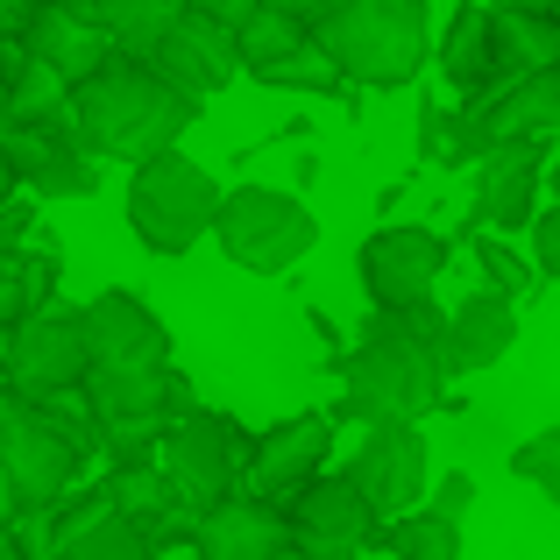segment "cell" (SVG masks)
<instances>
[{
    "label": "cell",
    "mask_w": 560,
    "mask_h": 560,
    "mask_svg": "<svg viewBox=\"0 0 560 560\" xmlns=\"http://www.w3.org/2000/svg\"><path fill=\"white\" fill-rule=\"evenodd\" d=\"M206 100L178 93L150 57L114 50L93 79L71 85V136L100 156V164H142V156L178 150V136L199 121Z\"/></svg>",
    "instance_id": "cell-1"
},
{
    "label": "cell",
    "mask_w": 560,
    "mask_h": 560,
    "mask_svg": "<svg viewBox=\"0 0 560 560\" xmlns=\"http://www.w3.org/2000/svg\"><path fill=\"white\" fill-rule=\"evenodd\" d=\"M447 362L405 327V313H376L362 319L355 355L341 362V419L383 425V419H425V411L447 405Z\"/></svg>",
    "instance_id": "cell-2"
},
{
    "label": "cell",
    "mask_w": 560,
    "mask_h": 560,
    "mask_svg": "<svg viewBox=\"0 0 560 560\" xmlns=\"http://www.w3.org/2000/svg\"><path fill=\"white\" fill-rule=\"evenodd\" d=\"M313 36L362 93H405L433 65V8L425 0H334Z\"/></svg>",
    "instance_id": "cell-3"
},
{
    "label": "cell",
    "mask_w": 560,
    "mask_h": 560,
    "mask_svg": "<svg viewBox=\"0 0 560 560\" xmlns=\"http://www.w3.org/2000/svg\"><path fill=\"white\" fill-rule=\"evenodd\" d=\"M220 178L185 150H164V156H142L128 171V234H136L150 256H171L178 262L199 234H213L220 220Z\"/></svg>",
    "instance_id": "cell-4"
},
{
    "label": "cell",
    "mask_w": 560,
    "mask_h": 560,
    "mask_svg": "<svg viewBox=\"0 0 560 560\" xmlns=\"http://www.w3.org/2000/svg\"><path fill=\"white\" fill-rule=\"evenodd\" d=\"M213 242L234 270L248 277H284L299 270L305 256L319 248V220L299 191H277V185H234L220 199V220H213Z\"/></svg>",
    "instance_id": "cell-5"
},
{
    "label": "cell",
    "mask_w": 560,
    "mask_h": 560,
    "mask_svg": "<svg viewBox=\"0 0 560 560\" xmlns=\"http://www.w3.org/2000/svg\"><path fill=\"white\" fill-rule=\"evenodd\" d=\"M0 362H8V383L36 405L50 397H71L85 376H93V348H85V313L79 305H36L22 327L0 341Z\"/></svg>",
    "instance_id": "cell-6"
},
{
    "label": "cell",
    "mask_w": 560,
    "mask_h": 560,
    "mask_svg": "<svg viewBox=\"0 0 560 560\" xmlns=\"http://www.w3.org/2000/svg\"><path fill=\"white\" fill-rule=\"evenodd\" d=\"M0 468L14 476V490H22L28 511L57 504V497L71 490V476H79V447H71V433L57 425V411H43L36 397H0Z\"/></svg>",
    "instance_id": "cell-7"
},
{
    "label": "cell",
    "mask_w": 560,
    "mask_h": 560,
    "mask_svg": "<svg viewBox=\"0 0 560 560\" xmlns=\"http://www.w3.org/2000/svg\"><path fill=\"white\" fill-rule=\"evenodd\" d=\"M248 454L256 447H242V425L220 419V411H185V419H171L164 440H156V468H164L171 490H178L185 504H199V511L234 490V476L248 468Z\"/></svg>",
    "instance_id": "cell-8"
},
{
    "label": "cell",
    "mask_w": 560,
    "mask_h": 560,
    "mask_svg": "<svg viewBox=\"0 0 560 560\" xmlns=\"http://www.w3.org/2000/svg\"><path fill=\"white\" fill-rule=\"evenodd\" d=\"M447 262H454V242L440 228H425V220H383L370 242H362L355 270H362L370 305L397 313V305L433 299V284H440V270H447Z\"/></svg>",
    "instance_id": "cell-9"
},
{
    "label": "cell",
    "mask_w": 560,
    "mask_h": 560,
    "mask_svg": "<svg viewBox=\"0 0 560 560\" xmlns=\"http://www.w3.org/2000/svg\"><path fill=\"white\" fill-rule=\"evenodd\" d=\"M348 482L376 504V518L419 511L433 497V454H425L419 419H383L362 425V447L348 454Z\"/></svg>",
    "instance_id": "cell-10"
},
{
    "label": "cell",
    "mask_w": 560,
    "mask_h": 560,
    "mask_svg": "<svg viewBox=\"0 0 560 560\" xmlns=\"http://www.w3.org/2000/svg\"><path fill=\"white\" fill-rule=\"evenodd\" d=\"M284 518H291V539H299L313 560H355V553H370L376 547V525H383L376 504L348 476H313L284 504Z\"/></svg>",
    "instance_id": "cell-11"
},
{
    "label": "cell",
    "mask_w": 560,
    "mask_h": 560,
    "mask_svg": "<svg viewBox=\"0 0 560 560\" xmlns=\"http://www.w3.org/2000/svg\"><path fill=\"white\" fill-rule=\"evenodd\" d=\"M547 171H553V150L547 136H525V142H504L476 164V228H533L539 220V191H547Z\"/></svg>",
    "instance_id": "cell-12"
},
{
    "label": "cell",
    "mask_w": 560,
    "mask_h": 560,
    "mask_svg": "<svg viewBox=\"0 0 560 560\" xmlns=\"http://www.w3.org/2000/svg\"><path fill=\"white\" fill-rule=\"evenodd\" d=\"M150 65L164 71L178 93L191 100H213V93H228L234 79H242V43H234V22H213V14H199L191 8L178 28H171L164 43L150 50Z\"/></svg>",
    "instance_id": "cell-13"
},
{
    "label": "cell",
    "mask_w": 560,
    "mask_h": 560,
    "mask_svg": "<svg viewBox=\"0 0 560 560\" xmlns=\"http://www.w3.org/2000/svg\"><path fill=\"white\" fill-rule=\"evenodd\" d=\"M85 313V348H93V370H142V362H171V327L136 299V291H100L79 305Z\"/></svg>",
    "instance_id": "cell-14"
},
{
    "label": "cell",
    "mask_w": 560,
    "mask_h": 560,
    "mask_svg": "<svg viewBox=\"0 0 560 560\" xmlns=\"http://www.w3.org/2000/svg\"><path fill=\"white\" fill-rule=\"evenodd\" d=\"M327 447H334V419H327V411H299V419L270 425V433L256 440V454H248V482H256V497L291 504L313 476H327Z\"/></svg>",
    "instance_id": "cell-15"
},
{
    "label": "cell",
    "mask_w": 560,
    "mask_h": 560,
    "mask_svg": "<svg viewBox=\"0 0 560 560\" xmlns=\"http://www.w3.org/2000/svg\"><path fill=\"white\" fill-rule=\"evenodd\" d=\"M291 547V518L270 497H220L191 525V553L199 560H270Z\"/></svg>",
    "instance_id": "cell-16"
},
{
    "label": "cell",
    "mask_w": 560,
    "mask_h": 560,
    "mask_svg": "<svg viewBox=\"0 0 560 560\" xmlns=\"http://www.w3.org/2000/svg\"><path fill=\"white\" fill-rule=\"evenodd\" d=\"M22 50L43 57V65H57L79 85L114 57V36L100 28V0H57V8H36L22 22Z\"/></svg>",
    "instance_id": "cell-17"
},
{
    "label": "cell",
    "mask_w": 560,
    "mask_h": 560,
    "mask_svg": "<svg viewBox=\"0 0 560 560\" xmlns=\"http://www.w3.org/2000/svg\"><path fill=\"white\" fill-rule=\"evenodd\" d=\"M433 57H440V79L454 85V100L497 93V85H504V71H497V8H482V0H454V22L440 28Z\"/></svg>",
    "instance_id": "cell-18"
},
{
    "label": "cell",
    "mask_w": 560,
    "mask_h": 560,
    "mask_svg": "<svg viewBox=\"0 0 560 560\" xmlns=\"http://www.w3.org/2000/svg\"><path fill=\"white\" fill-rule=\"evenodd\" d=\"M482 128H490V150L504 142H525V136H553L560 128V71H533V79H511L497 93L476 100Z\"/></svg>",
    "instance_id": "cell-19"
},
{
    "label": "cell",
    "mask_w": 560,
    "mask_h": 560,
    "mask_svg": "<svg viewBox=\"0 0 560 560\" xmlns=\"http://www.w3.org/2000/svg\"><path fill=\"white\" fill-rule=\"evenodd\" d=\"M518 348V299H504V291H468L462 305H454V370L476 376V370H497V362Z\"/></svg>",
    "instance_id": "cell-20"
},
{
    "label": "cell",
    "mask_w": 560,
    "mask_h": 560,
    "mask_svg": "<svg viewBox=\"0 0 560 560\" xmlns=\"http://www.w3.org/2000/svg\"><path fill=\"white\" fill-rule=\"evenodd\" d=\"M22 121H71V79L28 50L8 65V85H0V128Z\"/></svg>",
    "instance_id": "cell-21"
},
{
    "label": "cell",
    "mask_w": 560,
    "mask_h": 560,
    "mask_svg": "<svg viewBox=\"0 0 560 560\" xmlns=\"http://www.w3.org/2000/svg\"><path fill=\"white\" fill-rule=\"evenodd\" d=\"M497 71L533 79V71H560V14H525V8H497Z\"/></svg>",
    "instance_id": "cell-22"
},
{
    "label": "cell",
    "mask_w": 560,
    "mask_h": 560,
    "mask_svg": "<svg viewBox=\"0 0 560 560\" xmlns=\"http://www.w3.org/2000/svg\"><path fill=\"white\" fill-rule=\"evenodd\" d=\"M376 553L390 560H462V518H440L433 504L397 511L376 525Z\"/></svg>",
    "instance_id": "cell-23"
},
{
    "label": "cell",
    "mask_w": 560,
    "mask_h": 560,
    "mask_svg": "<svg viewBox=\"0 0 560 560\" xmlns=\"http://www.w3.org/2000/svg\"><path fill=\"white\" fill-rule=\"evenodd\" d=\"M65 560H150V533L128 511L100 504V511L65 525Z\"/></svg>",
    "instance_id": "cell-24"
},
{
    "label": "cell",
    "mask_w": 560,
    "mask_h": 560,
    "mask_svg": "<svg viewBox=\"0 0 560 560\" xmlns=\"http://www.w3.org/2000/svg\"><path fill=\"white\" fill-rule=\"evenodd\" d=\"M185 14H191V0H100V28H107L114 50H128V57H150Z\"/></svg>",
    "instance_id": "cell-25"
},
{
    "label": "cell",
    "mask_w": 560,
    "mask_h": 560,
    "mask_svg": "<svg viewBox=\"0 0 560 560\" xmlns=\"http://www.w3.org/2000/svg\"><path fill=\"white\" fill-rule=\"evenodd\" d=\"M256 85H270V93H305V100H327V93H341L348 85V71L334 65V50L319 36H305L291 57H277L270 71H256Z\"/></svg>",
    "instance_id": "cell-26"
},
{
    "label": "cell",
    "mask_w": 560,
    "mask_h": 560,
    "mask_svg": "<svg viewBox=\"0 0 560 560\" xmlns=\"http://www.w3.org/2000/svg\"><path fill=\"white\" fill-rule=\"evenodd\" d=\"M305 36H313V28H305L299 14H284V8H256L242 28H234V43H242V71H248V79H256V71H270L277 57H291Z\"/></svg>",
    "instance_id": "cell-27"
},
{
    "label": "cell",
    "mask_w": 560,
    "mask_h": 560,
    "mask_svg": "<svg viewBox=\"0 0 560 560\" xmlns=\"http://www.w3.org/2000/svg\"><path fill=\"white\" fill-rule=\"evenodd\" d=\"M511 476L533 482V490L560 511V425H547V433H533V440L511 447Z\"/></svg>",
    "instance_id": "cell-28"
},
{
    "label": "cell",
    "mask_w": 560,
    "mask_h": 560,
    "mask_svg": "<svg viewBox=\"0 0 560 560\" xmlns=\"http://www.w3.org/2000/svg\"><path fill=\"white\" fill-rule=\"evenodd\" d=\"M171 497H178V490H171L164 468H121V476L107 482V504H114V511H128L136 525H150V511H164Z\"/></svg>",
    "instance_id": "cell-29"
},
{
    "label": "cell",
    "mask_w": 560,
    "mask_h": 560,
    "mask_svg": "<svg viewBox=\"0 0 560 560\" xmlns=\"http://www.w3.org/2000/svg\"><path fill=\"white\" fill-rule=\"evenodd\" d=\"M93 191H100V156L85 150V142H71V150L36 178V199H93Z\"/></svg>",
    "instance_id": "cell-30"
},
{
    "label": "cell",
    "mask_w": 560,
    "mask_h": 560,
    "mask_svg": "<svg viewBox=\"0 0 560 560\" xmlns=\"http://www.w3.org/2000/svg\"><path fill=\"white\" fill-rule=\"evenodd\" d=\"M476 262H482V277H490V291H504V299L533 291V277H539V262L518 256V248H504L497 234H476Z\"/></svg>",
    "instance_id": "cell-31"
},
{
    "label": "cell",
    "mask_w": 560,
    "mask_h": 560,
    "mask_svg": "<svg viewBox=\"0 0 560 560\" xmlns=\"http://www.w3.org/2000/svg\"><path fill=\"white\" fill-rule=\"evenodd\" d=\"M425 504H433L440 518H468V511H476V476H468V468H447V476L433 482Z\"/></svg>",
    "instance_id": "cell-32"
},
{
    "label": "cell",
    "mask_w": 560,
    "mask_h": 560,
    "mask_svg": "<svg viewBox=\"0 0 560 560\" xmlns=\"http://www.w3.org/2000/svg\"><path fill=\"white\" fill-rule=\"evenodd\" d=\"M447 142H454V114L440 100H425L419 107V156L425 164H447Z\"/></svg>",
    "instance_id": "cell-33"
},
{
    "label": "cell",
    "mask_w": 560,
    "mask_h": 560,
    "mask_svg": "<svg viewBox=\"0 0 560 560\" xmlns=\"http://www.w3.org/2000/svg\"><path fill=\"white\" fill-rule=\"evenodd\" d=\"M533 262H539V277H560V199L533 220Z\"/></svg>",
    "instance_id": "cell-34"
},
{
    "label": "cell",
    "mask_w": 560,
    "mask_h": 560,
    "mask_svg": "<svg viewBox=\"0 0 560 560\" xmlns=\"http://www.w3.org/2000/svg\"><path fill=\"white\" fill-rule=\"evenodd\" d=\"M36 313V291H28V277H0V341H8L22 319Z\"/></svg>",
    "instance_id": "cell-35"
},
{
    "label": "cell",
    "mask_w": 560,
    "mask_h": 560,
    "mask_svg": "<svg viewBox=\"0 0 560 560\" xmlns=\"http://www.w3.org/2000/svg\"><path fill=\"white\" fill-rule=\"evenodd\" d=\"M191 8H199V14H213V22H234V28H242L248 14L262 8V0H191Z\"/></svg>",
    "instance_id": "cell-36"
},
{
    "label": "cell",
    "mask_w": 560,
    "mask_h": 560,
    "mask_svg": "<svg viewBox=\"0 0 560 560\" xmlns=\"http://www.w3.org/2000/svg\"><path fill=\"white\" fill-rule=\"evenodd\" d=\"M22 511H28V504H22V490H14V476L0 468V533H8V525L22 518Z\"/></svg>",
    "instance_id": "cell-37"
},
{
    "label": "cell",
    "mask_w": 560,
    "mask_h": 560,
    "mask_svg": "<svg viewBox=\"0 0 560 560\" xmlns=\"http://www.w3.org/2000/svg\"><path fill=\"white\" fill-rule=\"evenodd\" d=\"M262 8H284V14H299L305 28H319V14H327L334 0H262Z\"/></svg>",
    "instance_id": "cell-38"
},
{
    "label": "cell",
    "mask_w": 560,
    "mask_h": 560,
    "mask_svg": "<svg viewBox=\"0 0 560 560\" xmlns=\"http://www.w3.org/2000/svg\"><path fill=\"white\" fill-rule=\"evenodd\" d=\"M28 22V0H0V28H22Z\"/></svg>",
    "instance_id": "cell-39"
},
{
    "label": "cell",
    "mask_w": 560,
    "mask_h": 560,
    "mask_svg": "<svg viewBox=\"0 0 560 560\" xmlns=\"http://www.w3.org/2000/svg\"><path fill=\"white\" fill-rule=\"evenodd\" d=\"M497 8H525V14H560V0H497Z\"/></svg>",
    "instance_id": "cell-40"
},
{
    "label": "cell",
    "mask_w": 560,
    "mask_h": 560,
    "mask_svg": "<svg viewBox=\"0 0 560 560\" xmlns=\"http://www.w3.org/2000/svg\"><path fill=\"white\" fill-rule=\"evenodd\" d=\"M14 185H22V178H14V164H8V150H0V206H8V199H14Z\"/></svg>",
    "instance_id": "cell-41"
},
{
    "label": "cell",
    "mask_w": 560,
    "mask_h": 560,
    "mask_svg": "<svg viewBox=\"0 0 560 560\" xmlns=\"http://www.w3.org/2000/svg\"><path fill=\"white\" fill-rule=\"evenodd\" d=\"M8 65H14V57H8V28H0V85H8Z\"/></svg>",
    "instance_id": "cell-42"
},
{
    "label": "cell",
    "mask_w": 560,
    "mask_h": 560,
    "mask_svg": "<svg viewBox=\"0 0 560 560\" xmlns=\"http://www.w3.org/2000/svg\"><path fill=\"white\" fill-rule=\"evenodd\" d=\"M270 560H313V553H305V547H299V539H291V547H284V553H270Z\"/></svg>",
    "instance_id": "cell-43"
},
{
    "label": "cell",
    "mask_w": 560,
    "mask_h": 560,
    "mask_svg": "<svg viewBox=\"0 0 560 560\" xmlns=\"http://www.w3.org/2000/svg\"><path fill=\"white\" fill-rule=\"evenodd\" d=\"M36 8H57V0H28V14H36Z\"/></svg>",
    "instance_id": "cell-44"
}]
</instances>
